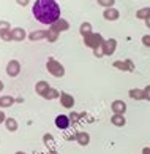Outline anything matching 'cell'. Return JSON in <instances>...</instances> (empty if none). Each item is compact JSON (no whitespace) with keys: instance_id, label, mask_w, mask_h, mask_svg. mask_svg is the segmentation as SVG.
Wrapping results in <instances>:
<instances>
[{"instance_id":"cell-1","label":"cell","mask_w":150,"mask_h":154,"mask_svg":"<svg viewBox=\"0 0 150 154\" xmlns=\"http://www.w3.org/2000/svg\"><path fill=\"white\" fill-rule=\"evenodd\" d=\"M32 13L35 19L44 26H52L55 21L60 19V7L55 0H37Z\"/></svg>"},{"instance_id":"cell-2","label":"cell","mask_w":150,"mask_h":154,"mask_svg":"<svg viewBox=\"0 0 150 154\" xmlns=\"http://www.w3.org/2000/svg\"><path fill=\"white\" fill-rule=\"evenodd\" d=\"M84 43H85V46L96 49L103 45V37L100 33H89V35L84 37Z\"/></svg>"},{"instance_id":"cell-3","label":"cell","mask_w":150,"mask_h":154,"mask_svg":"<svg viewBox=\"0 0 150 154\" xmlns=\"http://www.w3.org/2000/svg\"><path fill=\"white\" fill-rule=\"evenodd\" d=\"M46 65H48V70L52 73L54 76H63V73H65V68H63V65L60 64V62H57L55 59H49Z\"/></svg>"},{"instance_id":"cell-4","label":"cell","mask_w":150,"mask_h":154,"mask_svg":"<svg viewBox=\"0 0 150 154\" xmlns=\"http://www.w3.org/2000/svg\"><path fill=\"white\" fill-rule=\"evenodd\" d=\"M101 48H103V54L104 56H111L115 53V48H117V42H115L114 38L111 40H104L101 45Z\"/></svg>"},{"instance_id":"cell-5","label":"cell","mask_w":150,"mask_h":154,"mask_svg":"<svg viewBox=\"0 0 150 154\" xmlns=\"http://www.w3.org/2000/svg\"><path fill=\"white\" fill-rule=\"evenodd\" d=\"M112 65H114L115 68H119V70H128V72H133V70H134L133 60H130V59H126L125 62H123V60H115Z\"/></svg>"},{"instance_id":"cell-6","label":"cell","mask_w":150,"mask_h":154,"mask_svg":"<svg viewBox=\"0 0 150 154\" xmlns=\"http://www.w3.org/2000/svg\"><path fill=\"white\" fill-rule=\"evenodd\" d=\"M21 72V65L18 60H10V64L7 65V73L10 76H16Z\"/></svg>"},{"instance_id":"cell-7","label":"cell","mask_w":150,"mask_h":154,"mask_svg":"<svg viewBox=\"0 0 150 154\" xmlns=\"http://www.w3.org/2000/svg\"><path fill=\"white\" fill-rule=\"evenodd\" d=\"M55 125L62 130H66L68 125H70V118L65 116V115H59L55 118Z\"/></svg>"},{"instance_id":"cell-8","label":"cell","mask_w":150,"mask_h":154,"mask_svg":"<svg viewBox=\"0 0 150 154\" xmlns=\"http://www.w3.org/2000/svg\"><path fill=\"white\" fill-rule=\"evenodd\" d=\"M111 108H112L114 115H123V113L126 111V105H125V102H122V100H115V102H112Z\"/></svg>"},{"instance_id":"cell-9","label":"cell","mask_w":150,"mask_h":154,"mask_svg":"<svg viewBox=\"0 0 150 154\" xmlns=\"http://www.w3.org/2000/svg\"><path fill=\"white\" fill-rule=\"evenodd\" d=\"M68 27H70V24H68V21L65 19H59V21H55L52 26H51V29L55 30V32H63V30H68Z\"/></svg>"},{"instance_id":"cell-10","label":"cell","mask_w":150,"mask_h":154,"mask_svg":"<svg viewBox=\"0 0 150 154\" xmlns=\"http://www.w3.org/2000/svg\"><path fill=\"white\" fill-rule=\"evenodd\" d=\"M60 103L65 106V108H73V105H74L73 95L66 94V92H62V94H60Z\"/></svg>"},{"instance_id":"cell-11","label":"cell","mask_w":150,"mask_h":154,"mask_svg":"<svg viewBox=\"0 0 150 154\" xmlns=\"http://www.w3.org/2000/svg\"><path fill=\"white\" fill-rule=\"evenodd\" d=\"M25 38V30L21 29V27H16V29L11 30V40L13 42H21V40Z\"/></svg>"},{"instance_id":"cell-12","label":"cell","mask_w":150,"mask_h":154,"mask_svg":"<svg viewBox=\"0 0 150 154\" xmlns=\"http://www.w3.org/2000/svg\"><path fill=\"white\" fill-rule=\"evenodd\" d=\"M76 141L82 146H87L89 141H90V135L87 132H78L76 134Z\"/></svg>"},{"instance_id":"cell-13","label":"cell","mask_w":150,"mask_h":154,"mask_svg":"<svg viewBox=\"0 0 150 154\" xmlns=\"http://www.w3.org/2000/svg\"><path fill=\"white\" fill-rule=\"evenodd\" d=\"M119 16H120V13L115 8H106L104 10V19H107V21H115V19H119Z\"/></svg>"},{"instance_id":"cell-14","label":"cell","mask_w":150,"mask_h":154,"mask_svg":"<svg viewBox=\"0 0 150 154\" xmlns=\"http://www.w3.org/2000/svg\"><path fill=\"white\" fill-rule=\"evenodd\" d=\"M111 122H112L114 125H117V127H122V125H125L126 119H125L123 115H114V116L111 118Z\"/></svg>"},{"instance_id":"cell-15","label":"cell","mask_w":150,"mask_h":154,"mask_svg":"<svg viewBox=\"0 0 150 154\" xmlns=\"http://www.w3.org/2000/svg\"><path fill=\"white\" fill-rule=\"evenodd\" d=\"M13 103H14V99H13V97H10V95H3V97H0V106H2V108L11 106Z\"/></svg>"},{"instance_id":"cell-16","label":"cell","mask_w":150,"mask_h":154,"mask_svg":"<svg viewBox=\"0 0 150 154\" xmlns=\"http://www.w3.org/2000/svg\"><path fill=\"white\" fill-rule=\"evenodd\" d=\"M43 97H44V99H49V100L51 99H57V97H60V92H59V91H55V89H52V88H49L43 94Z\"/></svg>"},{"instance_id":"cell-17","label":"cell","mask_w":150,"mask_h":154,"mask_svg":"<svg viewBox=\"0 0 150 154\" xmlns=\"http://www.w3.org/2000/svg\"><path fill=\"white\" fill-rule=\"evenodd\" d=\"M136 16L139 19H144L146 21L149 16H150V7H146V8H141V10H137V13H136Z\"/></svg>"},{"instance_id":"cell-18","label":"cell","mask_w":150,"mask_h":154,"mask_svg":"<svg viewBox=\"0 0 150 154\" xmlns=\"http://www.w3.org/2000/svg\"><path fill=\"white\" fill-rule=\"evenodd\" d=\"M49 89V84L46 83V81H40V83H37V88H35V91L40 94V95H43L46 91Z\"/></svg>"},{"instance_id":"cell-19","label":"cell","mask_w":150,"mask_h":154,"mask_svg":"<svg viewBox=\"0 0 150 154\" xmlns=\"http://www.w3.org/2000/svg\"><path fill=\"white\" fill-rule=\"evenodd\" d=\"M5 125H7V129L10 130V132H14V130L18 129V122H16V119H13V118H7Z\"/></svg>"},{"instance_id":"cell-20","label":"cell","mask_w":150,"mask_h":154,"mask_svg":"<svg viewBox=\"0 0 150 154\" xmlns=\"http://www.w3.org/2000/svg\"><path fill=\"white\" fill-rule=\"evenodd\" d=\"M79 30H81V35L85 37V35H89V33H92V26L89 24V22H82Z\"/></svg>"},{"instance_id":"cell-21","label":"cell","mask_w":150,"mask_h":154,"mask_svg":"<svg viewBox=\"0 0 150 154\" xmlns=\"http://www.w3.org/2000/svg\"><path fill=\"white\" fill-rule=\"evenodd\" d=\"M130 97H131V99L141 100V99H144V91H141V89H131L130 91Z\"/></svg>"},{"instance_id":"cell-22","label":"cell","mask_w":150,"mask_h":154,"mask_svg":"<svg viewBox=\"0 0 150 154\" xmlns=\"http://www.w3.org/2000/svg\"><path fill=\"white\" fill-rule=\"evenodd\" d=\"M57 37H59V32H55V30H52V29L46 30V38H48L49 42H55Z\"/></svg>"},{"instance_id":"cell-23","label":"cell","mask_w":150,"mask_h":154,"mask_svg":"<svg viewBox=\"0 0 150 154\" xmlns=\"http://www.w3.org/2000/svg\"><path fill=\"white\" fill-rule=\"evenodd\" d=\"M30 40H40V38H46V30H40V32H33V33H30V37H28Z\"/></svg>"},{"instance_id":"cell-24","label":"cell","mask_w":150,"mask_h":154,"mask_svg":"<svg viewBox=\"0 0 150 154\" xmlns=\"http://www.w3.org/2000/svg\"><path fill=\"white\" fill-rule=\"evenodd\" d=\"M43 141H44L46 146H52V145H54V137L51 135V134H46V135L43 137Z\"/></svg>"},{"instance_id":"cell-25","label":"cell","mask_w":150,"mask_h":154,"mask_svg":"<svg viewBox=\"0 0 150 154\" xmlns=\"http://www.w3.org/2000/svg\"><path fill=\"white\" fill-rule=\"evenodd\" d=\"M98 5H101V7H106V8H112V5L115 0H96Z\"/></svg>"},{"instance_id":"cell-26","label":"cell","mask_w":150,"mask_h":154,"mask_svg":"<svg viewBox=\"0 0 150 154\" xmlns=\"http://www.w3.org/2000/svg\"><path fill=\"white\" fill-rule=\"evenodd\" d=\"M10 30V24L7 21H0V33L2 32H8Z\"/></svg>"},{"instance_id":"cell-27","label":"cell","mask_w":150,"mask_h":154,"mask_svg":"<svg viewBox=\"0 0 150 154\" xmlns=\"http://www.w3.org/2000/svg\"><path fill=\"white\" fill-rule=\"evenodd\" d=\"M142 43H144V46H149L150 48V35H144L142 37Z\"/></svg>"},{"instance_id":"cell-28","label":"cell","mask_w":150,"mask_h":154,"mask_svg":"<svg viewBox=\"0 0 150 154\" xmlns=\"http://www.w3.org/2000/svg\"><path fill=\"white\" fill-rule=\"evenodd\" d=\"M0 37H2L3 40H11V32L8 30V32H2L0 33Z\"/></svg>"},{"instance_id":"cell-29","label":"cell","mask_w":150,"mask_h":154,"mask_svg":"<svg viewBox=\"0 0 150 154\" xmlns=\"http://www.w3.org/2000/svg\"><path fill=\"white\" fill-rule=\"evenodd\" d=\"M144 99L150 100V86H147L146 89H144Z\"/></svg>"},{"instance_id":"cell-30","label":"cell","mask_w":150,"mask_h":154,"mask_svg":"<svg viewBox=\"0 0 150 154\" xmlns=\"http://www.w3.org/2000/svg\"><path fill=\"white\" fill-rule=\"evenodd\" d=\"M79 118H81V115H78V113H71V115H70V121L76 122V121H78Z\"/></svg>"},{"instance_id":"cell-31","label":"cell","mask_w":150,"mask_h":154,"mask_svg":"<svg viewBox=\"0 0 150 154\" xmlns=\"http://www.w3.org/2000/svg\"><path fill=\"white\" fill-rule=\"evenodd\" d=\"M95 51V56H98V57H101V56H104L103 54V48L100 46V48H96V49H93Z\"/></svg>"},{"instance_id":"cell-32","label":"cell","mask_w":150,"mask_h":154,"mask_svg":"<svg viewBox=\"0 0 150 154\" xmlns=\"http://www.w3.org/2000/svg\"><path fill=\"white\" fill-rule=\"evenodd\" d=\"M16 2H18L19 5H22V7H25V5L28 3V0H16Z\"/></svg>"},{"instance_id":"cell-33","label":"cell","mask_w":150,"mask_h":154,"mask_svg":"<svg viewBox=\"0 0 150 154\" xmlns=\"http://www.w3.org/2000/svg\"><path fill=\"white\" fill-rule=\"evenodd\" d=\"M5 121H7V118H5V115H3L2 111H0V124H2V122H5Z\"/></svg>"},{"instance_id":"cell-34","label":"cell","mask_w":150,"mask_h":154,"mask_svg":"<svg viewBox=\"0 0 150 154\" xmlns=\"http://www.w3.org/2000/svg\"><path fill=\"white\" fill-rule=\"evenodd\" d=\"M142 154H150V148H144V149H142Z\"/></svg>"},{"instance_id":"cell-35","label":"cell","mask_w":150,"mask_h":154,"mask_svg":"<svg viewBox=\"0 0 150 154\" xmlns=\"http://www.w3.org/2000/svg\"><path fill=\"white\" fill-rule=\"evenodd\" d=\"M146 24H147V27H150V16H149V18L146 19Z\"/></svg>"},{"instance_id":"cell-36","label":"cell","mask_w":150,"mask_h":154,"mask_svg":"<svg viewBox=\"0 0 150 154\" xmlns=\"http://www.w3.org/2000/svg\"><path fill=\"white\" fill-rule=\"evenodd\" d=\"M2 89H3V83H2V81H0V91H2Z\"/></svg>"},{"instance_id":"cell-37","label":"cell","mask_w":150,"mask_h":154,"mask_svg":"<svg viewBox=\"0 0 150 154\" xmlns=\"http://www.w3.org/2000/svg\"><path fill=\"white\" fill-rule=\"evenodd\" d=\"M16 154H25V152H22V151H18V152H16Z\"/></svg>"},{"instance_id":"cell-38","label":"cell","mask_w":150,"mask_h":154,"mask_svg":"<svg viewBox=\"0 0 150 154\" xmlns=\"http://www.w3.org/2000/svg\"><path fill=\"white\" fill-rule=\"evenodd\" d=\"M49 154H57V152H55V151H51V152H49Z\"/></svg>"}]
</instances>
